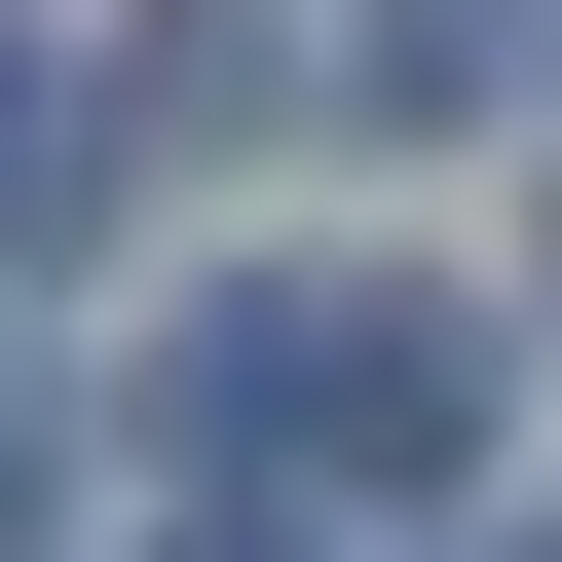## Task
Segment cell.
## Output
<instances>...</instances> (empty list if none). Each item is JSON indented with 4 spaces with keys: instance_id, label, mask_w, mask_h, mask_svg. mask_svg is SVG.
<instances>
[{
    "instance_id": "cell-1",
    "label": "cell",
    "mask_w": 562,
    "mask_h": 562,
    "mask_svg": "<svg viewBox=\"0 0 562 562\" xmlns=\"http://www.w3.org/2000/svg\"><path fill=\"white\" fill-rule=\"evenodd\" d=\"M225 487H450L487 450V301H413V262H262V301L188 338Z\"/></svg>"
},
{
    "instance_id": "cell-2",
    "label": "cell",
    "mask_w": 562,
    "mask_h": 562,
    "mask_svg": "<svg viewBox=\"0 0 562 562\" xmlns=\"http://www.w3.org/2000/svg\"><path fill=\"white\" fill-rule=\"evenodd\" d=\"M38 188H76V113H38V38H0V225H38Z\"/></svg>"
},
{
    "instance_id": "cell-3",
    "label": "cell",
    "mask_w": 562,
    "mask_h": 562,
    "mask_svg": "<svg viewBox=\"0 0 562 562\" xmlns=\"http://www.w3.org/2000/svg\"><path fill=\"white\" fill-rule=\"evenodd\" d=\"M150 562H301V525H150Z\"/></svg>"
},
{
    "instance_id": "cell-4",
    "label": "cell",
    "mask_w": 562,
    "mask_h": 562,
    "mask_svg": "<svg viewBox=\"0 0 562 562\" xmlns=\"http://www.w3.org/2000/svg\"><path fill=\"white\" fill-rule=\"evenodd\" d=\"M0 562H38V450H0Z\"/></svg>"
},
{
    "instance_id": "cell-5",
    "label": "cell",
    "mask_w": 562,
    "mask_h": 562,
    "mask_svg": "<svg viewBox=\"0 0 562 562\" xmlns=\"http://www.w3.org/2000/svg\"><path fill=\"white\" fill-rule=\"evenodd\" d=\"M525 562H562V525H525Z\"/></svg>"
}]
</instances>
